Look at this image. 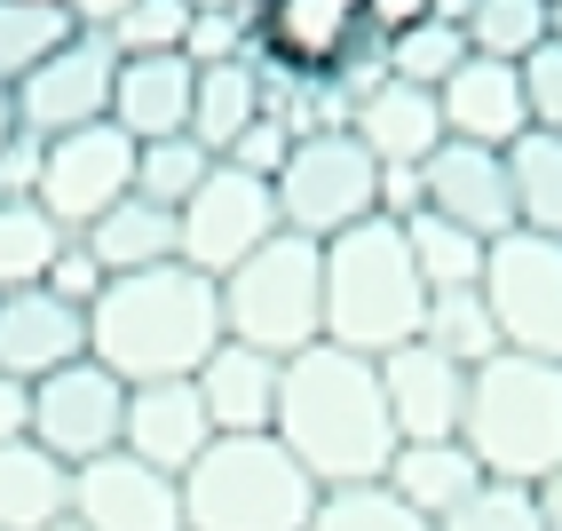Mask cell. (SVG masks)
Masks as SVG:
<instances>
[{
  "mask_svg": "<svg viewBox=\"0 0 562 531\" xmlns=\"http://www.w3.org/2000/svg\"><path fill=\"white\" fill-rule=\"evenodd\" d=\"M381 484L396 491L404 508H420V516L436 523V516H452L468 491L483 484V468H475V452H468L460 436H436V444H396L389 468H381Z\"/></svg>",
  "mask_w": 562,
  "mask_h": 531,
  "instance_id": "cell-23",
  "label": "cell"
},
{
  "mask_svg": "<svg viewBox=\"0 0 562 531\" xmlns=\"http://www.w3.org/2000/svg\"><path fill=\"white\" fill-rule=\"evenodd\" d=\"M364 41V0H254V56L285 71H341V56Z\"/></svg>",
  "mask_w": 562,
  "mask_h": 531,
  "instance_id": "cell-16",
  "label": "cell"
},
{
  "mask_svg": "<svg viewBox=\"0 0 562 531\" xmlns=\"http://www.w3.org/2000/svg\"><path fill=\"white\" fill-rule=\"evenodd\" d=\"M468 9H475V0H436V16H443V24H468Z\"/></svg>",
  "mask_w": 562,
  "mask_h": 531,
  "instance_id": "cell-49",
  "label": "cell"
},
{
  "mask_svg": "<svg viewBox=\"0 0 562 531\" xmlns=\"http://www.w3.org/2000/svg\"><path fill=\"white\" fill-rule=\"evenodd\" d=\"M428 16H436V0H364V32L372 41H396V32L428 24Z\"/></svg>",
  "mask_w": 562,
  "mask_h": 531,
  "instance_id": "cell-43",
  "label": "cell"
},
{
  "mask_svg": "<svg viewBox=\"0 0 562 531\" xmlns=\"http://www.w3.org/2000/svg\"><path fill=\"white\" fill-rule=\"evenodd\" d=\"M349 135L372 151V167H420L443 143V111L436 88H404V80H372L349 103Z\"/></svg>",
  "mask_w": 562,
  "mask_h": 531,
  "instance_id": "cell-22",
  "label": "cell"
},
{
  "mask_svg": "<svg viewBox=\"0 0 562 531\" xmlns=\"http://www.w3.org/2000/svg\"><path fill=\"white\" fill-rule=\"evenodd\" d=\"M293 143H302V135H293L285 120H270V111H261V120H254L231 151H222V159L246 167V175H261V182H278V167H285V151H293Z\"/></svg>",
  "mask_w": 562,
  "mask_h": 531,
  "instance_id": "cell-40",
  "label": "cell"
},
{
  "mask_svg": "<svg viewBox=\"0 0 562 531\" xmlns=\"http://www.w3.org/2000/svg\"><path fill=\"white\" fill-rule=\"evenodd\" d=\"M111 71H120V56H111L103 32H71L48 64H32L24 80L9 88L16 128H24L32 143H56V135H71V128L111 120Z\"/></svg>",
  "mask_w": 562,
  "mask_h": 531,
  "instance_id": "cell-12",
  "label": "cell"
},
{
  "mask_svg": "<svg viewBox=\"0 0 562 531\" xmlns=\"http://www.w3.org/2000/svg\"><path fill=\"white\" fill-rule=\"evenodd\" d=\"M127 191H135V143L111 128V120L41 143V182H32V207H41L64 239H80L88 222H103Z\"/></svg>",
  "mask_w": 562,
  "mask_h": 531,
  "instance_id": "cell-11",
  "label": "cell"
},
{
  "mask_svg": "<svg viewBox=\"0 0 562 531\" xmlns=\"http://www.w3.org/2000/svg\"><path fill=\"white\" fill-rule=\"evenodd\" d=\"M460 32H468V48H475V56L522 64L531 48L554 41V0H475Z\"/></svg>",
  "mask_w": 562,
  "mask_h": 531,
  "instance_id": "cell-31",
  "label": "cell"
},
{
  "mask_svg": "<svg viewBox=\"0 0 562 531\" xmlns=\"http://www.w3.org/2000/svg\"><path fill=\"white\" fill-rule=\"evenodd\" d=\"M16 135H24V128H16V103H9V88H0V151H9Z\"/></svg>",
  "mask_w": 562,
  "mask_h": 531,
  "instance_id": "cell-48",
  "label": "cell"
},
{
  "mask_svg": "<svg viewBox=\"0 0 562 531\" xmlns=\"http://www.w3.org/2000/svg\"><path fill=\"white\" fill-rule=\"evenodd\" d=\"M428 199H420V167H381V214L389 222H412Z\"/></svg>",
  "mask_w": 562,
  "mask_h": 531,
  "instance_id": "cell-44",
  "label": "cell"
},
{
  "mask_svg": "<svg viewBox=\"0 0 562 531\" xmlns=\"http://www.w3.org/2000/svg\"><path fill=\"white\" fill-rule=\"evenodd\" d=\"M71 32L80 24L64 0H0V88H16L32 64H48Z\"/></svg>",
  "mask_w": 562,
  "mask_h": 531,
  "instance_id": "cell-29",
  "label": "cell"
},
{
  "mask_svg": "<svg viewBox=\"0 0 562 531\" xmlns=\"http://www.w3.org/2000/svg\"><path fill=\"white\" fill-rule=\"evenodd\" d=\"M103 286H111V278H103V262L88 254V239H64V254L48 262V294H64L71 310H88Z\"/></svg>",
  "mask_w": 562,
  "mask_h": 531,
  "instance_id": "cell-41",
  "label": "cell"
},
{
  "mask_svg": "<svg viewBox=\"0 0 562 531\" xmlns=\"http://www.w3.org/2000/svg\"><path fill=\"white\" fill-rule=\"evenodd\" d=\"M507 182H515V231L562 239V135H515L507 143Z\"/></svg>",
  "mask_w": 562,
  "mask_h": 531,
  "instance_id": "cell-27",
  "label": "cell"
},
{
  "mask_svg": "<svg viewBox=\"0 0 562 531\" xmlns=\"http://www.w3.org/2000/svg\"><path fill=\"white\" fill-rule=\"evenodd\" d=\"M420 214H443L475 239H507L515 231V182H507V151H483V143H452L443 135L428 159H420Z\"/></svg>",
  "mask_w": 562,
  "mask_h": 531,
  "instance_id": "cell-14",
  "label": "cell"
},
{
  "mask_svg": "<svg viewBox=\"0 0 562 531\" xmlns=\"http://www.w3.org/2000/svg\"><path fill=\"white\" fill-rule=\"evenodd\" d=\"M531 491H539V523H547V531H562V468H554L547 484H531Z\"/></svg>",
  "mask_w": 562,
  "mask_h": 531,
  "instance_id": "cell-47",
  "label": "cell"
},
{
  "mask_svg": "<svg viewBox=\"0 0 562 531\" xmlns=\"http://www.w3.org/2000/svg\"><path fill=\"white\" fill-rule=\"evenodd\" d=\"M32 182H41V143L16 135L9 151H0V207H9V199H32Z\"/></svg>",
  "mask_w": 562,
  "mask_h": 531,
  "instance_id": "cell-42",
  "label": "cell"
},
{
  "mask_svg": "<svg viewBox=\"0 0 562 531\" xmlns=\"http://www.w3.org/2000/svg\"><path fill=\"white\" fill-rule=\"evenodd\" d=\"M468 56H475V48H468V32H460V24H443V16H428V24L396 32V41H381L389 80H404V88H443Z\"/></svg>",
  "mask_w": 562,
  "mask_h": 531,
  "instance_id": "cell-32",
  "label": "cell"
},
{
  "mask_svg": "<svg viewBox=\"0 0 562 531\" xmlns=\"http://www.w3.org/2000/svg\"><path fill=\"white\" fill-rule=\"evenodd\" d=\"M64 9H71V24H80V32H111L135 0H64Z\"/></svg>",
  "mask_w": 562,
  "mask_h": 531,
  "instance_id": "cell-46",
  "label": "cell"
},
{
  "mask_svg": "<svg viewBox=\"0 0 562 531\" xmlns=\"http://www.w3.org/2000/svg\"><path fill=\"white\" fill-rule=\"evenodd\" d=\"M103 41H111V56H182V41H191V9H182V0H135Z\"/></svg>",
  "mask_w": 562,
  "mask_h": 531,
  "instance_id": "cell-37",
  "label": "cell"
},
{
  "mask_svg": "<svg viewBox=\"0 0 562 531\" xmlns=\"http://www.w3.org/2000/svg\"><path fill=\"white\" fill-rule=\"evenodd\" d=\"M420 341L428 350H443L460 373H475V365H492L507 341H499V325H492V310H483V294L468 286V294H428V318H420Z\"/></svg>",
  "mask_w": 562,
  "mask_h": 531,
  "instance_id": "cell-30",
  "label": "cell"
},
{
  "mask_svg": "<svg viewBox=\"0 0 562 531\" xmlns=\"http://www.w3.org/2000/svg\"><path fill=\"white\" fill-rule=\"evenodd\" d=\"M206 167H214V151L199 143V135H159V143H135V199H151V207H182L206 182Z\"/></svg>",
  "mask_w": 562,
  "mask_h": 531,
  "instance_id": "cell-34",
  "label": "cell"
},
{
  "mask_svg": "<svg viewBox=\"0 0 562 531\" xmlns=\"http://www.w3.org/2000/svg\"><path fill=\"white\" fill-rule=\"evenodd\" d=\"M48 531H80V523H71V516H64V523H48Z\"/></svg>",
  "mask_w": 562,
  "mask_h": 531,
  "instance_id": "cell-52",
  "label": "cell"
},
{
  "mask_svg": "<svg viewBox=\"0 0 562 531\" xmlns=\"http://www.w3.org/2000/svg\"><path fill=\"white\" fill-rule=\"evenodd\" d=\"M182 56H191V64H238V56H254V9H206V16H191Z\"/></svg>",
  "mask_w": 562,
  "mask_h": 531,
  "instance_id": "cell-38",
  "label": "cell"
},
{
  "mask_svg": "<svg viewBox=\"0 0 562 531\" xmlns=\"http://www.w3.org/2000/svg\"><path fill=\"white\" fill-rule=\"evenodd\" d=\"M214 444V421H206V405L191 381H143L127 389V429H120V452H135L143 468H199V452Z\"/></svg>",
  "mask_w": 562,
  "mask_h": 531,
  "instance_id": "cell-20",
  "label": "cell"
},
{
  "mask_svg": "<svg viewBox=\"0 0 562 531\" xmlns=\"http://www.w3.org/2000/svg\"><path fill=\"white\" fill-rule=\"evenodd\" d=\"M71 523L80 531H182V484L167 468H143L135 452L71 468Z\"/></svg>",
  "mask_w": 562,
  "mask_h": 531,
  "instance_id": "cell-13",
  "label": "cell"
},
{
  "mask_svg": "<svg viewBox=\"0 0 562 531\" xmlns=\"http://www.w3.org/2000/svg\"><path fill=\"white\" fill-rule=\"evenodd\" d=\"M24 421H32V389L0 373V444H9V436H24Z\"/></svg>",
  "mask_w": 562,
  "mask_h": 531,
  "instance_id": "cell-45",
  "label": "cell"
},
{
  "mask_svg": "<svg viewBox=\"0 0 562 531\" xmlns=\"http://www.w3.org/2000/svg\"><path fill=\"white\" fill-rule=\"evenodd\" d=\"M554 41H562V0H554Z\"/></svg>",
  "mask_w": 562,
  "mask_h": 531,
  "instance_id": "cell-51",
  "label": "cell"
},
{
  "mask_svg": "<svg viewBox=\"0 0 562 531\" xmlns=\"http://www.w3.org/2000/svg\"><path fill=\"white\" fill-rule=\"evenodd\" d=\"M120 429H127V381L95 357H71L56 373L32 381V421L24 436L64 468H88L103 452H120Z\"/></svg>",
  "mask_w": 562,
  "mask_h": 531,
  "instance_id": "cell-10",
  "label": "cell"
},
{
  "mask_svg": "<svg viewBox=\"0 0 562 531\" xmlns=\"http://www.w3.org/2000/svg\"><path fill=\"white\" fill-rule=\"evenodd\" d=\"M261 120V71H254V56H238V64H199V88H191V135L214 151H231L246 128Z\"/></svg>",
  "mask_w": 562,
  "mask_h": 531,
  "instance_id": "cell-26",
  "label": "cell"
},
{
  "mask_svg": "<svg viewBox=\"0 0 562 531\" xmlns=\"http://www.w3.org/2000/svg\"><path fill=\"white\" fill-rule=\"evenodd\" d=\"M270 239H278V191L231 159H214L206 182L175 207V262H191L199 278H231Z\"/></svg>",
  "mask_w": 562,
  "mask_h": 531,
  "instance_id": "cell-8",
  "label": "cell"
},
{
  "mask_svg": "<svg viewBox=\"0 0 562 531\" xmlns=\"http://www.w3.org/2000/svg\"><path fill=\"white\" fill-rule=\"evenodd\" d=\"M270 191H278V231L325 246L381 214V167H372V151L349 128H333V135H302L285 151Z\"/></svg>",
  "mask_w": 562,
  "mask_h": 531,
  "instance_id": "cell-7",
  "label": "cell"
},
{
  "mask_svg": "<svg viewBox=\"0 0 562 531\" xmlns=\"http://www.w3.org/2000/svg\"><path fill=\"white\" fill-rule=\"evenodd\" d=\"M436 111H443V135H452V143L507 151L515 135H531V103H522V64L468 56L452 80L436 88Z\"/></svg>",
  "mask_w": 562,
  "mask_h": 531,
  "instance_id": "cell-19",
  "label": "cell"
},
{
  "mask_svg": "<svg viewBox=\"0 0 562 531\" xmlns=\"http://www.w3.org/2000/svg\"><path fill=\"white\" fill-rule=\"evenodd\" d=\"M71 357H88V310H71L48 286L0 294V373H9V381L32 389L41 373H56Z\"/></svg>",
  "mask_w": 562,
  "mask_h": 531,
  "instance_id": "cell-18",
  "label": "cell"
},
{
  "mask_svg": "<svg viewBox=\"0 0 562 531\" xmlns=\"http://www.w3.org/2000/svg\"><path fill=\"white\" fill-rule=\"evenodd\" d=\"M222 286V333L254 341L270 357H302L310 341H325V246L278 231L270 246H254Z\"/></svg>",
  "mask_w": 562,
  "mask_h": 531,
  "instance_id": "cell-6",
  "label": "cell"
},
{
  "mask_svg": "<svg viewBox=\"0 0 562 531\" xmlns=\"http://www.w3.org/2000/svg\"><path fill=\"white\" fill-rule=\"evenodd\" d=\"M88 254L103 262V278H127V270H159V262H175V214L151 207V199H120L103 222H88Z\"/></svg>",
  "mask_w": 562,
  "mask_h": 531,
  "instance_id": "cell-25",
  "label": "cell"
},
{
  "mask_svg": "<svg viewBox=\"0 0 562 531\" xmlns=\"http://www.w3.org/2000/svg\"><path fill=\"white\" fill-rule=\"evenodd\" d=\"M404 246H412V270H420L428 294H468V286H483V254H492V239L460 231V222L412 214V222H404Z\"/></svg>",
  "mask_w": 562,
  "mask_h": 531,
  "instance_id": "cell-28",
  "label": "cell"
},
{
  "mask_svg": "<svg viewBox=\"0 0 562 531\" xmlns=\"http://www.w3.org/2000/svg\"><path fill=\"white\" fill-rule=\"evenodd\" d=\"M428 318V286L412 270L404 222L372 214L357 231L325 239V341L357 357H389L404 341H420Z\"/></svg>",
  "mask_w": 562,
  "mask_h": 531,
  "instance_id": "cell-3",
  "label": "cell"
},
{
  "mask_svg": "<svg viewBox=\"0 0 562 531\" xmlns=\"http://www.w3.org/2000/svg\"><path fill=\"white\" fill-rule=\"evenodd\" d=\"M475 294H483V310H492L507 350L562 365V239H539V231L492 239Z\"/></svg>",
  "mask_w": 562,
  "mask_h": 531,
  "instance_id": "cell-9",
  "label": "cell"
},
{
  "mask_svg": "<svg viewBox=\"0 0 562 531\" xmlns=\"http://www.w3.org/2000/svg\"><path fill=\"white\" fill-rule=\"evenodd\" d=\"M191 88H199L191 56H120V71H111V128L127 143L191 135Z\"/></svg>",
  "mask_w": 562,
  "mask_h": 531,
  "instance_id": "cell-21",
  "label": "cell"
},
{
  "mask_svg": "<svg viewBox=\"0 0 562 531\" xmlns=\"http://www.w3.org/2000/svg\"><path fill=\"white\" fill-rule=\"evenodd\" d=\"M310 531H436V523L420 508H404L389 484H333V491H317Z\"/></svg>",
  "mask_w": 562,
  "mask_h": 531,
  "instance_id": "cell-35",
  "label": "cell"
},
{
  "mask_svg": "<svg viewBox=\"0 0 562 531\" xmlns=\"http://www.w3.org/2000/svg\"><path fill=\"white\" fill-rule=\"evenodd\" d=\"M436 531H547V523H539V491L531 484L483 476L452 516H436Z\"/></svg>",
  "mask_w": 562,
  "mask_h": 531,
  "instance_id": "cell-36",
  "label": "cell"
},
{
  "mask_svg": "<svg viewBox=\"0 0 562 531\" xmlns=\"http://www.w3.org/2000/svg\"><path fill=\"white\" fill-rule=\"evenodd\" d=\"M522 103H531V128L539 135H562V41L522 56Z\"/></svg>",
  "mask_w": 562,
  "mask_h": 531,
  "instance_id": "cell-39",
  "label": "cell"
},
{
  "mask_svg": "<svg viewBox=\"0 0 562 531\" xmlns=\"http://www.w3.org/2000/svg\"><path fill=\"white\" fill-rule=\"evenodd\" d=\"M222 333V286L199 278L191 262L127 270L88 301V357L111 365L127 389L143 381H191Z\"/></svg>",
  "mask_w": 562,
  "mask_h": 531,
  "instance_id": "cell-2",
  "label": "cell"
},
{
  "mask_svg": "<svg viewBox=\"0 0 562 531\" xmlns=\"http://www.w3.org/2000/svg\"><path fill=\"white\" fill-rule=\"evenodd\" d=\"M191 16H206V9H254V0H182Z\"/></svg>",
  "mask_w": 562,
  "mask_h": 531,
  "instance_id": "cell-50",
  "label": "cell"
},
{
  "mask_svg": "<svg viewBox=\"0 0 562 531\" xmlns=\"http://www.w3.org/2000/svg\"><path fill=\"white\" fill-rule=\"evenodd\" d=\"M278 381H285V357L254 350V341H214L206 365L191 373V389L206 405L214 436H270L278 421Z\"/></svg>",
  "mask_w": 562,
  "mask_h": 531,
  "instance_id": "cell-17",
  "label": "cell"
},
{
  "mask_svg": "<svg viewBox=\"0 0 562 531\" xmlns=\"http://www.w3.org/2000/svg\"><path fill=\"white\" fill-rule=\"evenodd\" d=\"M64 254V231L32 207V199H9L0 207V294L16 286H48V262Z\"/></svg>",
  "mask_w": 562,
  "mask_h": 531,
  "instance_id": "cell-33",
  "label": "cell"
},
{
  "mask_svg": "<svg viewBox=\"0 0 562 531\" xmlns=\"http://www.w3.org/2000/svg\"><path fill=\"white\" fill-rule=\"evenodd\" d=\"M381 365V405H389V429L396 444H436V436H460V405H468V373L428 350V341H404V350L372 357Z\"/></svg>",
  "mask_w": 562,
  "mask_h": 531,
  "instance_id": "cell-15",
  "label": "cell"
},
{
  "mask_svg": "<svg viewBox=\"0 0 562 531\" xmlns=\"http://www.w3.org/2000/svg\"><path fill=\"white\" fill-rule=\"evenodd\" d=\"M182 531H310L317 484L278 436H214L182 468Z\"/></svg>",
  "mask_w": 562,
  "mask_h": 531,
  "instance_id": "cell-5",
  "label": "cell"
},
{
  "mask_svg": "<svg viewBox=\"0 0 562 531\" xmlns=\"http://www.w3.org/2000/svg\"><path fill=\"white\" fill-rule=\"evenodd\" d=\"M460 444L499 484H547L562 468V365L522 350L475 365L460 405Z\"/></svg>",
  "mask_w": 562,
  "mask_h": 531,
  "instance_id": "cell-4",
  "label": "cell"
},
{
  "mask_svg": "<svg viewBox=\"0 0 562 531\" xmlns=\"http://www.w3.org/2000/svg\"><path fill=\"white\" fill-rule=\"evenodd\" d=\"M270 436L310 468L317 491L381 484L389 452H396L389 405H381V365L357 357V350H333V341H310L302 357H285Z\"/></svg>",
  "mask_w": 562,
  "mask_h": 531,
  "instance_id": "cell-1",
  "label": "cell"
},
{
  "mask_svg": "<svg viewBox=\"0 0 562 531\" xmlns=\"http://www.w3.org/2000/svg\"><path fill=\"white\" fill-rule=\"evenodd\" d=\"M71 516V468L48 461L32 436L0 444V531H48Z\"/></svg>",
  "mask_w": 562,
  "mask_h": 531,
  "instance_id": "cell-24",
  "label": "cell"
}]
</instances>
